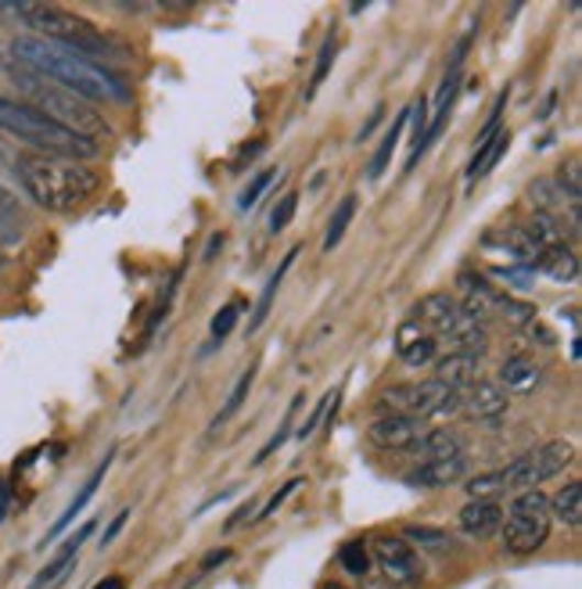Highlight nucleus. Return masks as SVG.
<instances>
[{
	"mask_svg": "<svg viewBox=\"0 0 582 589\" xmlns=\"http://www.w3.org/2000/svg\"><path fill=\"white\" fill-rule=\"evenodd\" d=\"M8 54H11V62H15V65L51 79V84H58L62 90L76 94V98H84L90 105L123 101L130 94L127 79H119L108 65L90 62V58H84V54H76V51L62 47V44H51V40H40L33 33L11 40Z\"/></svg>",
	"mask_w": 582,
	"mask_h": 589,
	"instance_id": "1",
	"label": "nucleus"
},
{
	"mask_svg": "<svg viewBox=\"0 0 582 589\" xmlns=\"http://www.w3.org/2000/svg\"><path fill=\"white\" fill-rule=\"evenodd\" d=\"M22 190L47 212H76L101 190V173L79 159L25 152L15 159Z\"/></svg>",
	"mask_w": 582,
	"mask_h": 589,
	"instance_id": "2",
	"label": "nucleus"
},
{
	"mask_svg": "<svg viewBox=\"0 0 582 589\" xmlns=\"http://www.w3.org/2000/svg\"><path fill=\"white\" fill-rule=\"evenodd\" d=\"M0 130L22 144H30L40 155L87 159V155H98V148H101V144L87 141V137L58 127V122L40 112V108L25 105L19 98H8V94H0Z\"/></svg>",
	"mask_w": 582,
	"mask_h": 589,
	"instance_id": "3",
	"label": "nucleus"
},
{
	"mask_svg": "<svg viewBox=\"0 0 582 589\" xmlns=\"http://www.w3.org/2000/svg\"><path fill=\"white\" fill-rule=\"evenodd\" d=\"M575 460V446L564 443V438H553L521 454L518 460H510L507 468H499L493 475H479L475 482H468L471 500H493L499 492H525V489H539L547 478L561 475L568 463Z\"/></svg>",
	"mask_w": 582,
	"mask_h": 589,
	"instance_id": "4",
	"label": "nucleus"
},
{
	"mask_svg": "<svg viewBox=\"0 0 582 589\" xmlns=\"http://www.w3.org/2000/svg\"><path fill=\"white\" fill-rule=\"evenodd\" d=\"M8 68H11V76H15V84L22 87V94L30 98L25 105L40 108V112L51 116L54 122H58V127L73 130L79 137H87V141H94V144H101L105 137H108V122H105V116L90 101L76 98V94L62 90L58 84H51V79L36 76V73H30V68H22L15 62H11Z\"/></svg>",
	"mask_w": 582,
	"mask_h": 589,
	"instance_id": "5",
	"label": "nucleus"
},
{
	"mask_svg": "<svg viewBox=\"0 0 582 589\" xmlns=\"http://www.w3.org/2000/svg\"><path fill=\"white\" fill-rule=\"evenodd\" d=\"M19 22L30 25L33 36L62 44L84 58H112V40H108L98 25L84 15H73L58 4H33V0H19Z\"/></svg>",
	"mask_w": 582,
	"mask_h": 589,
	"instance_id": "6",
	"label": "nucleus"
},
{
	"mask_svg": "<svg viewBox=\"0 0 582 589\" xmlns=\"http://www.w3.org/2000/svg\"><path fill=\"white\" fill-rule=\"evenodd\" d=\"M414 324H421L431 338L450 341V352H482L490 341V327L479 320L475 313H468L453 295L431 292L414 306Z\"/></svg>",
	"mask_w": 582,
	"mask_h": 589,
	"instance_id": "7",
	"label": "nucleus"
},
{
	"mask_svg": "<svg viewBox=\"0 0 582 589\" xmlns=\"http://www.w3.org/2000/svg\"><path fill=\"white\" fill-rule=\"evenodd\" d=\"M553 528L550 514V497L539 489H525L514 497L507 506L504 525H499V536H504V550L514 557H529L536 550H543Z\"/></svg>",
	"mask_w": 582,
	"mask_h": 589,
	"instance_id": "8",
	"label": "nucleus"
},
{
	"mask_svg": "<svg viewBox=\"0 0 582 589\" xmlns=\"http://www.w3.org/2000/svg\"><path fill=\"white\" fill-rule=\"evenodd\" d=\"M382 406L388 414L431 421V417H453L460 414V392L442 385V381H410V385H392L382 392Z\"/></svg>",
	"mask_w": 582,
	"mask_h": 589,
	"instance_id": "9",
	"label": "nucleus"
},
{
	"mask_svg": "<svg viewBox=\"0 0 582 589\" xmlns=\"http://www.w3.org/2000/svg\"><path fill=\"white\" fill-rule=\"evenodd\" d=\"M371 560H377L385 579L396 586H410L421 579V557L403 536H377L371 546Z\"/></svg>",
	"mask_w": 582,
	"mask_h": 589,
	"instance_id": "10",
	"label": "nucleus"
},
{
	"mask_svg": "<svg viewBox=\"0 0 582 589\" xmlns=\"http://www.w3.org/2000/svg\"><path fill=\"white\" fill-rule=\"evenodd\" d=\"M428 432L425 421H414V417H399V414H385L377 417L371 428H367V438L371 446L377 449H392V454H406L417 438Z\"/></svg>",
	"mask_w": 582,
	"mask_h": 589,
	"instance_id": "11",
	"label": "nucleus"
},
{
	"mask_svg": "<svg viewBox=\"0 0 582 589\" xmlns=\"http://www.w3.org/2000/svg\"><path fill=\"white\" fill-rule=\"evenodd\" d=\"M90 536H94V522H87L79 532H73L69 543H65L62 550H58V557H54L47 568H40V575L30 582V589H58V586L73 575L76 557H79V546H84Z\"/></svg>",
	"mask_w": 582,
	"mask_h": 589,
	"instance_id": "12",
	"label": "nucleus"
},
{
	"mask_svg": "<svg viewBox=\"0 0 582 589\" xmlns=\"http://www.w3.org/2000/svg\"><path fill=\"white\" fill-rule=\"evenodd\" d=\"M396 356L406 367H431L439 360V341L431 338L421 324L406 320L396 331Z\"/></svg>",
	"mask_w": 582,
	"mask_h": 589,
	"instance_id": "13",
	"label": "nucleus"
},
{
	"mask_svg": "<svg viewBox=\"0 0 582 589\" xmlns=\"http://www.w3.org/2000/svg\"><path fill=\"white\" fill-rule=\"evenodd\" d=\"M510 406V395L493 385V381H475L471 389L460 392V410H468L475 421H499L507 414Z\"/></svg>",
	"mask_w": 582,
	"mask_h": 589,
	"instance_id": "14",
	"label": "nucleus"
},
{
	"mask_svg": "<svg viewBox=\"0 0 582 589\" xmlns=\"http://www.w3.org/2000/svg\"><path fill=\"white\" fill-rule=\"evenodd\" d=\"M436 381L450 385L457 392L471 389L475 381H482V360L479 352H446L436 360Z\"/></svg>",
	"mask_w": 582,
	"mask_h": 589,
	"instance_id": "15",
	"label": "nucleus"
},
{
	"mask_svg": "<svg viewBox=\"0 0 582 589\" xmlns=\"http://www.w3.org/2000/svg\"><path fill=\"white\" fill-rule=\"evenodd\" d=\"M504 525V506L496 500H471L460 506V532L471 539H490Z\"/></svg>",
	"mask_w": 582,
	"mask_h": 589,
	"instance_id": "16",
	"label": "nucleus"
},
{
	"mask_svg": "<svg viewBox=\"0 0 582 589\" xmlns=\"http://www.w3.org/2000/svg\"><path fill=\"white\" fill-rule=\"evenodd\" d=\"M482 244H485V252L507 255L510 263H521V266H529L532 259L539 255L532 238L525 234V227H496V230H490V234L482 238Z\"/></svg>",
	"mask_w": 582,
	"mask_h": 589,
	"instance_id": "17",
	"label": "nucleus"
},
{
	"mask_svg": "<svg viewBox=\"0 0 582 589\" xmlns=\"http://www.w3.org/2000/svg\"><path fill=\"white\" fill-rule=\"evenodd\" d=\"M468 475V457H450V460H428L421 463L417 471L406 475V482L414 489H446V486H457L460 478Z\"/></svg>",
	"mask_w": 582,
	"mask_h": 589,
	"instance_id": "18",
	"label": "nucleus"
},
{
	"mask_svg": "<svg viewBox=\"0 0 582 589\" xmlns=\"http://www.w3.org/2000/svg\"><path fill=\"white\" fill-rule=\"evenodd\" d=\"M532 270L543 273L553 284H575L579 281V255L568 249V244H558V249H547L532 259Z\"/></svg>",
	"mask_w": 582,
	"mask_h": 589,
	"instance_id": "19",
	"label": "nucleus"
},
{
	"mask_svg": "<svg viewBox=\"0 0 582 589\" xmlns=\"http://www.w3.org/2000/svg\"><path fill=\"white\" fill-rule=\"evenodd\" d=\"M507 148H510V130L499 127L493 133H482L479 152H475V159H471V166H468V184H475V181H482L485 173H493L496 162L507 155Z\"/></svg>",
	"mask_w": 582,
	"mask_h": 589,
	"instance_id": "20",
	"label": "nucleus"
},
{
	"mask_svg": "<svg viewBox=\"0 0 582 589\" xmlns=\"http://www.w3.org/2000/svg\"><path fill=\"white\" fill-rule=\"evenodd\" d=\"M112 460H116V454H105V460L98 463V468H94V475H90V478H87V482H84V489H79V492H76V500L69 503V511H65V514L58 517V522H54V525H51V532H47V543H51V539H58V536H62V532H65V528H69V525L76 522V517H79V514H84V506H87V503L94 500V492H98V486H101V478L108 475V468H112Z\"/></svg>",
	"mask_w": 582,
	"mask_h": 589,
	"instance_id": "21",
	"label": "nucleus"
},
{
	"mask_svg": "<svg viewBox=\"0 0 582 589\" xmlns=\"http://www.w3.org/2000/svg\"><path fill=\"white\" fill-rule=\"evenodd\" d=\"M539 363L529 360V356H510V360H504V367H499V389H504L507 395H525L532 392L539 385Z\"/></svg>",
	"mask_w": 582,
	"mask_h": 589,
	"instance_id": "22",
	"label": "nucleus"
},
{
	"mask_svg": "<svg viewBox=\"0 0 582 589\" xmlns=\"http://www.w3.org/2000/svg\"><path fill=\"white\" fill-rule=\"evenodd\" d=\"M406 454L425 457V463H428V460H450V457H460V454H464V446H460V438H457L450 428H428L410 449H406Z\"/></svg>",
	"mask_w": 582,
	"mask_h": 589,
	"instance_id": "23",
	"label": "nucleus"
},
{
	"mask_svg": "<svg viewBox=\"0 0 582 589\" xmlns=\"http://www.w3.org/2000/svg\"><path fill=\"white\" fill-rule=\"evenodd\" d=\"M550 514L561 517L568 528H579L582 525V486L579 482H564L558 492H553Z\"/></svg>",
	"mask_w": 582,
	"mask_h": 589,
	"instance_id": "24",
	"label": "nucleus"
},
{
	"mask_svg": "<svg viewBox=\"0 0 582 589\" xmlns=\"http://www.w3.org/2000/svg\"><path fill=\"white\" fill-rule=\"evenodd\" d=\"M295 252H299V249H292L288 255H284V263L277 266V273H274V277L266 281L263 295H260V303H255L252 320H249V331H260V327L266 324L270 309H274V298H277V292H281V284H284V273H288V270H292V263H295Z\"/></svg>",
	"mask_w": 582,
	"mask_h": 589,
	"instance_id": "25",
	"label": "nucleus"
},
{
	"mask_svg": "<svg viewBox=\"0 0 582 589\" xmlns=\"http://www.w3.org/2000/svg\"><path fill=\"white\" fill-rule=\"evenodd\" d=\"M525 234L532 238L536 252H547V249H558V244H564V227L558 223V216L536 212L529 223H525Z\"/></svg>",
	"mask_w": 582,
	"mask_h": 589,
	"instance_id": "26",
	"label": "nucleus"
},
{
	"mask_svg": "<svg viewBox=\"0 0 582 589\" xmlns=\"http://www.w3.org/2000/svg\"><path fill=\"white\" fill-rule=\"evenodd\" d=\"M406 122H410V108H403V112H399V119L392 122V130L382 137V144H377V152H374V159H371V181H377V176H382V173L388 170L392 152H396L399 137H403V130H406Z\"/></svg>",
	"mask_w": 582,
	"mask_h": 589,
	"instance_id": "27",
	"label": "nucleus"
},
{
	"mask_svg": "<svg viewBox=\"0 0 582 589\" xmlns=\"http://www.w3.org/2000/svg\"><path fill=\"white\" fill-rule=\"evenodd\" d=\"M356 216V195H345L342 201H338V209L331 212V223H328V234H323V252H334L338 241L345 238L349 223H353Z\"/></svg>",
	"mask_w": 582,
	"mask_h": 589,
	"instance_id": "28",
	"label": "nucleus"
},
{
	"mask_svg": "<svg viewBox=\"0 0 582 589\" xmlns=\"http://www.w3.org/2000/svg\"><path fill=\"white\" fill-rule=\"evenodd\" d=\"M252 381H255V367H249V371L238 378V385H234V389H230V395H227V403L220 406V414H216V417H212V428H223V424H227L230 417H234V414H238V410H241V403H245V400H249V392H252Z\"/></svg>",
	"mask_w": 582,
	"mask_h": 589,
	"instance_id": "29",
	"label": "nucleus"
},
{
	"mask_svg": "<svg viewBox=\"0 0 582 589\" xmlns=\"http://www.w3.org/2000/svg\"><path fill=\"white\" fill-rule=\"evenodd\" d=\"M529 201L536 205V212H543V216H558L564 209V195L558 190V184L547 181V176L529 187Z\"/></svg>",
	"mask_w": 582,
	"mask_h": 589,
	"instance_id": "30",
	"label": "nucleus"
},
{
	"mask_svg": "<svg viewBox=\"0 0 582 589\" xmlns=\"http://www.w3.org/2000/svg\"><path fill=\"white\" fill-rule=\"evenodd\" d=\"M334 54H338V33L331 30L328 36H323V44H320V54H317L314 76H309V90H306V98H314V94L323 87V79H328L331 65H334Z\"/></svg>",
	"mask_w": 582,
	"mask_h": 589,
	"instance_id": "31",
	"label": "nucleus"
},
{
	"mask_svg": "<svg viewBox=\"0 0 582 589\" xmlns=\"http://www.w3.org/2000/svg\"><path fill=\"white\" fill-rule=\"evenodd\" d=\"M338 560H342V568L349 571V575H356V579H363V575L371 571V546L363 543V539H349L342 550H338Z\"/></svg>",
	"mask_w": 582,
	"mask_h": 589,
	"instance_id": "32",
	"label": "nucleus"
},
{
	"mask_svg": "<svg viewBox=\"0 0 582 589\" xmlns=\"http://www.w3.org/2000/svg\"><path fill=\"white\" fill-rule=\"evenodd\" d=\"M403 539L410 546H421V550H439V554L450 550V536L439 528H406Z\"/></svg>",
	"mask_w": 582,
	"mask_h": 589,
	"instance_id": "33",
	"label": "nucleus"
},
{
	"mask_svg": "<svg viewBox=\"0 0 582 589\" xmlns=\"http://www.w3.org/2000/svg\"><path fill=\"white\" fill-rule=\"evenodd\" d=\"M579 176H582L579 173V159H568L564 166H561V173H558V181H553L561 195L572 201V205H579V195H582V181H579Z\"/></svg>",
	"mask_w": 582,
	"mask_h": 589,
	"instance_id": "34",
	"label": "nucleus"
},
{
	"mask_svg": "<svg viewBox=\"0 0 582 589\" xmlns=\"http://www.w3.org/2000/svg\"><path fill=\"white\" fill-rule=\"evenodd\" d=\"M295 209H299V195H295V190L281 195V201L274 205V212H270V234H281V230L295 219Z\"/></svg>",
	"mask_w": 582,
	"mask_h": 589,
	"instance_id": "35",
	"label": "nucleus"
},
{
	"mask_svg": "<svg viewBox=\"0 0 582 589\" xmlns=\"http://www.w3.org/2000/svg\"><path fill=\"white\" fill-rule=\"evenodd\" d=\"M499 317L504 320H510L514 327H529L532 320H536V306H529V303H518V298H504L499 303Z\"/></svg>",
	"mask_w": 582,
	"mask_h": 589,
	"instance_id": "36",
	"label": "nucleus"
},
{
	"mask_svg": "<svg viewBox=\"0 0 582 589\" xmlns=\"http://www.w3.org/2000/svg\"><path fill=\"white\" fill-rule=\"evenodd\" d=\"M303 406V395H295V403L288 406V417H284V424H281V428H277V435L274 438H270V443L260 449V454H255V463H263L270 454H274V449H281L284 446V438H288L292 435V424H295V410H299Z\"/></svg>",
	"mask_w": 582,
	"mask_h": 589,
	"instance_id": "37",
	"label": "nucleus"
},
{
	"mask_svg": "<svg viewBox=\"0 0 582 589\" xmlns=\"http://www.w3.org/2000/svg\"><path fill=\"white\" fill-rule=\"evenodd\" d=\"M238 317H241V306L238 303H227L220 313L212 317V324H209V331H212V338L216 341H223L230 331H234V324H238Z\"/></svg>",
	"mask_w": 582,
	"mask_h": 589,
	"instance_id": "38",
	"label": "nucleus"
},
{
	"mask_svg": "<svg viewBox=\"0 0 582 589\" xmlns=\"http://www.w3.org/2000/svg\"><path fill=\"white\" fill-rule=\"evenodd\" d=\"M274 181H277V170H263L260 176H255V181L245 187V195L238 198V205H241V209H252V205H255V201H260V198L266 195V187L274 184Z\"/></svg>",
	"mask_w": 582,
	"mask_h": 589,
	"instance_id": "39",
	"label": "nucleus"
},
{
	"mask_svg": "<svg viewBox=\"0 0 582 589\" xmlns=\"http://www.w3.org/2000/svg\"><path fill=\"white\" fill-rule=\"evenodd\" d=\"M331 395H334V389H331L328 395H320V400H317V406L309 410V417L299 424V428H295V435H299V438H309V435L317 432V424L323 421V414H328V403H331Z\"/></svg>",
	"mask_w": 582,
	"mask_h": 589,
	"instance_id": "40",
	"label": "nucleus"
},
{
	"mask_svg": "<svg viewBox=\"0 0 582 589\" xmlns=\"http://www.w3.org/2000/svg\"><path fill=\"white\" fill-rule=\"evenodd\" d=\"M299 482H303V478H288V482L281 486V492H274V497H270V503L260 511V522H263V517H270V514H277V506H281L284 500H288L295 489H299Z\"/></svg>",
	"mask_w": 582,
	"mask_h": 589,
	"instance_id": "41",
	"label": "nucleus"
},
{
	"mask_svg": "<svg viewBox=\"0 0 582 589\" xmlns=\"http://www.w3.org/2000/svg\"><path fill=\"white\" fill-rule=\"evenodd\" d=\"M127 517H130V511H119V514H116V522L105 528V539H101V546H108V543H112V539L119 536V532H123V525H127Z\"/></svg>",
	"mask_w": 582,
	"mask_h": 589,
	"instance_id": "42",
	"label": "nucleus"
},
{
	"mask_svg": "<svg viewBox=\"0 0 582 589\" xmlns=\"http://www.w3.org/2000/svg\"><path fill=\"white\" fill-rule=\"evenodd\" d=\"M0 22H19V0H0Z\"/></svg>",
	"mask_w": 582,
	"mask_h": 589,
	"instance_id": "43",
	"label": "nucleus"
},
{
	"mask_svg": "<svg viewBox=\"0 0 582 589\" xmlns=\"http://www.w3.org/2000/svg\"><path fill=\"white\" fill-rule=\"evenodd\" d=\"M227 560H230V550H212L206 560H201V571H212L216 565H227Z\"/></svg>",
	"mask_w": 582,
	"mask_h": 589,
	"instance_id": "44",
	"label": "nucleus"
},
{
	"mask_svg": "<svg viewBox=\"0 0 582 589\" xmlns=\"http://www.w3.org/2000/svg\"><path fill=\"white\" fill-rule=\"evenodd\" d=\"M8 511H11V486L0 478V522L8 517Z\"/></svg>",
	"mask_w": 582,
	"mask_h": 589,
	"instance_id": "45",
	"label": "nucleus"
},
{
	"mask_svg": "<svg viewBox=\"0 0 582 589\" xmlns=\"http://www.w3.org/2000/svg\"><path fill=\"white\" fill-rule=\"evenodd\" d=\"M94 589H127V579H119V575H105L101 582H94Z\"/></svg>",
	"mask_w": 582,
	"mask_h": 589,
	"instance_id": "46",
	"label": "nucleus"
},
{
	"mask_svg": "<svg viewBox=\"0 0 582 589\" xmlns=\"http://www.w3.org/2000/svg\"><path fill=\"white\" fill-rule=\"evenodd\" d=\"M216 249H223V234H216V238L209 241V249H206V259H216Z\"/></svg>",
	"mask_w": 582,
	"mask_h": 589,
	"instance_id": "47",
	"label": "nucleus"
},
{
	"mask_svg": "<svg viewBox=\"0 0 582 589\" xmlns=\"http://www.w3.org/2000/svg\"><path fill=\"white\" fill-rule=\"evenodd\" d=\"M11 238H15V230H8L4 227V216H0V241H11Z\"/></svg>",
	"mask_w": 582,
	"mask_h": 589,
	"instance_id": "48",
	"label": "nucleus"
},
{
	"mask_svg": "<svg viewBox=\"0 0 582 589\" xmlns=\"http://www.w3.org/2000/svg\"><path fill=\"white\" fill-rule=\"evenodd\" d=\"M11 65V54H8V47L0 44V68H8Z\"/></svg>",
	"mask_w": 582,
	"mask_h": 589,
	"instance_id": "49",
	"label": "nucleus"
},
{
	"mask_svg": "<svg viewBox=\"0 0 582 589\" xmlns=\"http://www.w3.org/2000/svg\"><path fill=\"white\" fill-rule=\"evenodd\" d=\"M323 589H345V586H323Z\"/></svg>",
	"mask_w": 582,
	"mask_h": 589,
	"instance_id": "50",
	"label": "nucleus"
}]
</instances>
